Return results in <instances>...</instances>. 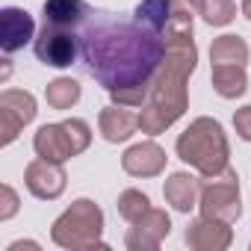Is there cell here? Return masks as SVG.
<instances>
[{"label": "cell", "instance_id": "cell-1", "mask_svg": "<svg viewBox=\"0 0 251 251\" xmlns=\"http://www.w3.org/2000/svg\"><path fill=\"white\" fill-rule=\"evenodd\" d=\"M83 62L89 74L112 95L118 89H145L157 77L166 56V36L145 24L103 12H89L80 33Z\"/></svg>", "mask_w": 251, "mask_h": 251}, {"label": "cell", "instance_id": "cell-2", "mask_svg": "<svg viewBox=\"0 0 251 251\" xmlns=\"http://www.w3.org/2000/svg\"><path fill=\"white\" fill-rule=\"evenodd\" d=\"M198 0H172V18L166 27V56L151 80V95L142 103L139 127L142 133H163L186 109V77L195 71L198 50L192 42V15Z\"/></svg>", "mask_w": 251, "mask_h": 251}, {"label": "cell", "instance_id": "cell-3", "mask_svg": "<svg viewBox=\"0 0 251 251\" xmlns=\"http://www.w3.org/2000/svg\"><path fill=\"white\" fill-rule=\"evenodd\" d=\"M177 157L198 169L204 177L222 175L227 169V136L222 130V124L213 118H195L189 127L177 136Z\"/></svg>", "mask_w": 251, "mask_h": 251}, {"label": "cell", "instance_id": "cell-4", "mask_svg": "<svg viewBox=\"0 0 251 251\" xmlns=\"http://www.w3.org/2000/svg\"><path fill=\"white\" fill-rule=\"evenodd\" d=\"M100 230H103V213L95 207V201L80 198L53 222L50 236L62 248H95V245H103L98 239Z\"/></svg>", "mask_w": 251, "mask_h": 251}, {"label": "cell", "instance_id": "cell-5", "mask_svg": "<svg viewBox=\"0 0 251 251\" xmlns=\"http://www.w3.org/2000/svg\"><path fill=\"white\" fill-rule=\"evenodd\" d=\"M201 216L216 219V222H236L242 207H239V180L233 169H225L222 175L204 177L201 183Z\"/></svg>", "mask_w": 251, "mask_h": 251}, {"label": "cell", "instance_id": "cell-6", "mask_svg": "<svg viewBox=\"0 0 251 251\" xmlns=\"http://www.w3.org/2000/svg\"><path fill=\"white\" fill-rule=\"evenodd\" d=\"M36 56L50 68H68L77 62V56H83V42L74 30H59L45 24L42 33L36 36Z\"/></svg>", "mask_w": 251, "mask_h": 251}, {"label": "cell", "instance_id": "cell-7", "mask_svg": "<svg viewBox=\"0 0 251 251\" xmlns=\"http://www.w3.org/2000/svg\"><path fill=\"white\" fill-rule=\"evenodd\" d=\"M36 118V98L21 89H6L0 95V142L9 145Z\"/></svg>", "mask_w": 251, "mask_h": 251}, {"label": "cell", "instance_id": "cell-8", "mask_svg": "<svg viewBox=\"0 0 251 251\" xmlns=\"http://www.w3.org/2000/svg\"><path fill=\"white\" fill-rule=\"evenodd\" d=\"M24 183H27V189H30L36 198L53 201V198H59L62 189H65V169H62V163H56V160L39 157V160H33V163L27 166Z\"/></svg>", "mask_w": 251, "mask_h": 251}, {"label": "cell", "instance_id": "cell-9", "mask_svg": "<svg viewBox=\"0 0 251 251\" xmlns=\"http://www.w3.org/2000/svg\"><path fill=\"white\" fill-rule=\"evenodd\" d=\"M30 39H36L33 15L18 6H6L0 12V48H3V53L21 50Z\"/></svg>", "mask_w": 251, "mask_h": 251}, {"label": "cell", "instance_id": "cell-10", "mask_svg": "<svg viewBox=\"0 0 251 251\" xmlns=\"http://www.w3.org/2000/svg\"><path fill=\"white\" fill-rule=\"evenodd\" d=\"M172 230V219L166 210H148L139 222H133L130 233H127V248L142 251V248H157L163 242V236H169Z\"/></svg>", "mask_w": 251, "mask_h": 251}, {"label": "cell", "instance_id": "cell-11", "mask_svg": "<svg viewBox=\"0 0 251 251\" xmlns=\"http://www.w3.org/2000/svg\"><path fill=\"white\" fill-rule=\"evenodd\" d=\"M121 169L133 177H154L166 169V151L157 142H139L121 157Z\"/></svg>", "mask_w": 251, "mask_h": 251}, {"label": "cell", "instance_id": "cell-12", "mask_svg": "<svg viewBox=\"0 0 251 251\" xmlns=\"http://www.w3.org/2000/svg\"><path fill=\"white\" fill-rule=\"evenodd\" d=\"M33 148H36L39 157L56 160V163H65L68 157H77L65 124H45V127H39V133L33 139Z\"/></svg>", "mask_w": 251, "mask_h": 251}, {"label": "cell", "instance_id": "cell-13", "mask_svg": "<svg viewBox=\"0 0 251 251\" xmlns=\"http://www.w3.org/2000/svg\"><path fill=\"white\" fill-rule=\"evenodd\" d=\"M100 133L106 142H124V139H130L139 127V115L130 109V106H124V103H112L100 112Z\"/></svg>", "mask_w": 251, "mask_h": 251}, {"label": "cell", "instance_id": "cell-14", "mask_svg": "<svg viewBox=\"0 0 251 251\" xmlns=\"http://www.w3.org/2000/svg\"><path fill=\"white\" fill-rule=\"evenodd\" d=\"M89 6L83 0H45L42 15L48 27H59V30H77L86 24L89 18Z\"/></svg>", "mask_w": 251, "mask_h": 251}, {"label": "cell", "instance_id": "cell-15", "mask_svg": "<svg viewBox=\"0 0 251 251\" xmlns=\"http://www.w3.org/2000/svg\"><path fill=\"white\" fill-rule=\"evenodd\" d=\"M186 242L192 248H201V251H219V248H227L230 245V227H227V222L198 219V222L189 225Z\"/></svg>", "mask_w": 251, "mask_h": 251}, {"label": "cell", "instance_id": "cell-16", "mask_svg": "<svg viewBox=\"0 0 251 251\" xmlns=\"http://www.w3.org/2000/svg\"><path fill=\"white\" fill-rule=\"evenodd\" d=\"M163 195H166V201H169L177 213H189V210L198 204V198H201L198 177H192V175H186V172H175V175L166 180Z\"/></svg>", "mask_w": 251, "mask_h": 251}, {"label": "cell", "instance_id": "cell-17", "mask_svg": "<svg viewBox=\"0 0 251 251\" xmlns=\"http://www.w3.org/2000/svg\"><path fill=\"white\" fill-rule=\"evenodd\" d=\"M210 62L213 65H245L248 62V45L245 39L227 33V36H219L210 48Z\"/></svg>", "mask_w": 251, "mask_h": 251}, {"label": "cell", "instance_id": "cell-18", "mask_svg": "<svg viewBox=\"0 0 251 251\" xmlns=\"http://www.w3.org/2000/svg\"><path fill=\"white\" fill-rule=\"evenodd\" d=\"M213 89L222 98H239L248 89L245 65H213Z\"/></svg>", "mask_w": 251, "mask_h": 251}, {"label": "cell", "instance_id": "cell-19", "mask_svg": "<svg viewBox=\"0 0 251 251\" xmlns=\"http://www.w3.org/2000/svg\"><path fill=\"white\" fill-rule=\"evenodd\" d=\"M133 18H136L139 24H145L148 30L166 36L169 18H172V0H142V3L136 6V15H133Z\"/></svg>", "mask_w": 251, "mask_h": 251}, {"label": "cell", "instance_id": "cell-20", "mask_svg": "<svg viewBox=\"0 0 251 251\" xmlns=\"http://www.w3.org/2000/svg\"><path fill=\"white\" fill-rule=\"evenodd\" d=\"M45 100L53 109H71L80 100V83L71 77H56L53 83H48L45 89Z\"/></svg>", "mask_w": 251, "mask_h": 251}, {"label": "cell", "instance_id": "cell-21", "mask_svg": "<svg viewBox=\"0 0 251 251\" xmlns=\"http://www.w3.org/2000/svg\"><path fill=\"white\" fill-rule=\"evenodd\" d=\"M198 15L213 27H225L233 21L236 6H233V0H198Z\"/></svg>", "mask_w": 251, "mask_h": 251}, {"label": "cell", "instance_id": "cell-22", "mask_svg": "<svg viewBox=\"0 0 251 251\" xmlns=\"http://www.w3.org/2000/svg\"><path fill=\"white\" fill-rule=\"evenodd\" d=\"M148 210H151V201H148L145 192H139V189L121 192V198H118V213H121V219H127V222L133 225V222H139Z\"/></svg>", "mask_w": 251, "mask_h": 251}, {"label": "cell", "instance_id": "cell-23", "mask_svg": "<svg viewBox=\"0 0 251 251\" xmlns=\"http://www.w3.org/2000/svg\"><path fill=\"white\" fill-rule=\"evenodd\" d=\"M62 124H65V130H68V136H71L74 154H83V151L89 148V142H92V130H89V124H86L83 118H68V121H62Z\"/></svg>", "mask_w": 251, "mask_h": 251}, {"label": "cell", "instance_id": "cell-24", "mask_svg": "<svg viewBox=\"0 0 251 251\" xmlns=\"http://www.w3.org/2000/svg\"><path fill=\"white\" fill-rule=\"evenodd\" d=\"M0 195H3V210H0V219H12L15 213H18V195H15V189L9 186V183H3L0 186Z\"/></svg>", "mask_w": 251, "mask_h": 251}, {"label": "cell", "instance_id": "cell-25", "mask_svg": "<svg viewBox=\"0 0 251 251\" xmlns=\"http://www.w3.org/2000/svg\"><path fill=\"white\" fill-rule=\"evenodd\" d=\"M233 127H236V133H239L245 142H251V106L236 109V115H233Z\"/></svg>", "mask_w": 251, "mask_h": 251}, {"label": "cell", "instance_id": "cell-26", "mask_svg": "<svg viewBox=\"0 0 251 251\" xmlns=\"http://www.w3.org/2000/svg\"><path fill=\"white\" fill-rule=\"evenodd\" d=\"M242 15L251 21V0H242Z\"/></svg>", "mask_w": 251, "mask_h": 251}]
</instances>
